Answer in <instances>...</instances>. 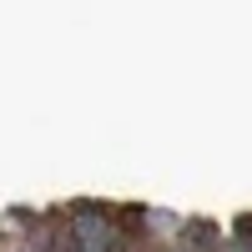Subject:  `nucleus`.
<instances>
[{"label":"nucleus","instance_id":"1","mask_svg":"<svg viewBox=\"0 0 252 252\" xmlns=\"http://www.w3.org/2000/svg\"><path fill=\"white\" fill-rule=\"evenodd\" d=\"M71 247H81V252H106V227H101L96 217H81L76 242H71Z\"/></svg>","mask_w":252,"mask_h":252},{"label":"nucleus","instance_id":"2","mask_svg":"<svg viewBox=\"0 0 252 252\" xmlns=\"http://www.w3.org/2000/svg\"><path fill=\"white\" fill-rule=\"evenodd\" d=\"M56 252H76V247H71V242H61V247H56Z\"/></svg>","mask_w":252,"mask_h":252}]
</instances>
